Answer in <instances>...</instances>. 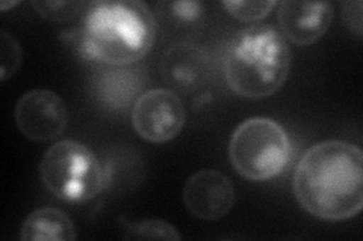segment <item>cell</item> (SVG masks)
<instances>
[{
	"mask_svg": "<svg viewBox=\"0 0 363 241\" xmlns=\"http://www.w3.org/2000/svg\"><path fill=\"white\" fill-rule=\"evenodd\" d=\"M162 5L168 8V13L179 23H196L203 16V5L200 2H172Z\"/></svg>",
	"mask_w": 363,
	"mask_h": 241,
	"instance_id": "2e32d148",
	"label": "cell"
},
{
	"mask_svg": "<svg viewBox=\"0 0 363 241\" xmlns=\"http://www.w3.org/2000/svg\"><path fill=\"white\" fill-rule=\"evenodd\" d=\"M23 241H73L77 238L74 225L64 211L44 206L32 211L21 225Z\"/></svg>",
	"mask_w": 363,
	"mask_h": 241,
	"instance_id": "8fae6325",
	"label": "cell"
},
{
	"mask_svg": "<svg viewBox=\"0 0 363 241\" xmlns=\"http://www.w3.org/2000/svg\"><path fill=\"white\" fill-rule=\"evenodd\" d=\"M40 178L53 196L70 204H85L104 190L105 174L93 149L64 139L53 143L40 162Z\"/></svg>",
	"mask_w": 363,
	"mask_h": 241,
	"instance_id": "277c9868",
	"label": "cell"
},
{
	"mask_svg": "<svg viewBox=\"0 0 363 241\" xmlns=\"http://www.w3.org/2000/svg\"><path fill=\"white\" fill-rule=\"evenodd\" d=\"M225 78L235 94L262 100L285 85L291 50L281 33L265 25L238 30L225 52Z\"/></svg>",
	"mask_w": 363,
	"mask_h": 241,
	"instance_id": "3957f363",
	"label": "cell"
},
{
	"mask_svg": "<svg viewBox=\"0 0 363 241\" xmlns=\"http://www.w3.org/2000/svg\"><path fill=\"white\" fill-rule=\"evenodd\" d=\"M20 133L32 142H49L61 136L68 124L64 100L49 89H32L23 95L14 110Z\"/></svg>",
	"mask_w": 363,
	"mask_h": 241,
	"instance_id": "52a82bcc",
	"label": "cell"
},
{
	"mask_svg": "<svg viewBox=\"0 0 363 241\" xmlns=\"http://www.w3.org/2000/svg\"><path fill=\"white\" fill-rule=\"evenodd\" d=\"M223 8L236 20L244 23H252L262 20L269 16V13L274 9L279 4L274 0H260V2H233V0H224L221 4Z\"/></svg>",
	"mask_w": 363,
	"mask_h": 241,
	"instance_id": "5bb4252c",
	"label": "cell"
},
{
	"mask_svg": "<svg viewBox=\"0 0 363 241\" xmlns=\"http://www.w3.org/2000/svg\"><path fill=\"white\" fill-rule=\"evenodd\" d=\"M161 73L173 93H194L209 78V54L199 44L177 42L164 53Z\"/></svg>",
	"mask_w": 363,
	"mask_h": 241,
	"instance_id": "30bf717a",
	"label": "cell"
},
{
	"mask_svg": "<svg viewBox=\"0 0 363 241\" xmlns=\"http://www.w3.org/2000/svg\"><path fill=\"white\" fill-rule=\"evenodd\" d=\"M294 193L301 208L320 221L342 222L363 208V153L344 141H324L295 167Z\"/></svg>",
	"mask_w": 363,
	"mask_h": 241,
	"instance_id": "6da1fadb",
	"label": "cell"
},
{
	"mask_svg": "<svg viewBox=\"0 0 363 241\" xmlns=\"http://www.w3.org/2000/svg\"><path fill=\"white\" fill-rule=\"evenodd\" d=\"M32 8L37 13L50 21H70L79 14L85 13L86 9L85 2H64V0H58V2H32Z\"/></svg>",
	"mask_w": 363,
	"mask_h": 241,
	"instance_id": "9a60e30c",
	"label": "cell"
},
{
	"mask_svg": "<svg viewBox=\"0 0 363 241\" xmlns=\"http://www.w3.org/2000/svg\"><path fill=\"white\" fill-rule=\"evenodd\" d=\"M333 16L332 2L285 0L279 4L277 23L283 38L297 45H312L325 35Z\"/></svg>",
	"mask_w": 363,
	"mask_h": 241,
	"instance_id": "9c48e42d",
	"label": "cell"
},
{
	"mask_svg": "<svg viewBox=\"0 0 363 241\" xmlns=\"http://www.w3.org/2000/svg\"><path fill=\"white\" fill-rule=\"evenodd\" d=\"M291 158V141L279 122L255 117L240 124L229 142V160L241 177L268 181L285 170Z\"/></svg>",
	"mask_w": 363,
	"mask_h": 241,
	"instance_id": "5b68a950",
	"label": "cell"
},
{
	"mask_svg": "<svg viewBox=\"0 0 363 241\" xmlns=\"http://www.w3.org/2000/svg\"><path fill=\"white\" fill-rule=\"evenodd\" d=\"M182 198L189 214L200 221L213 222L232 211L236 190L232 180L223 172L203 169L188 178Z\"/></svg>",
	"mask_w": 363,
	"mask_h": 241,
	"instance_id": "ba28073f",
	"label": "cell"
},
{
	"mask_svg": "<svg viewBox=\"0 0 363 241\" xmlns=\"http://www.w3.org/2000/svg\"><path fill=\"white\" fill-rule=\"evenodd\" d=\"M21 62V45L11 33L2 30L0 32V80L6 82L8 78L16 76Z\"/></svg>",
	"mask_w": 363,
	"mask_h": 241,
	"instance_id": "4fadbf2b",
	"label": "cell"
},
{
	"mask_svg": "<svg viewBox=\"0 0 363 241\" xmlns=\"http://www.w3.org/2000/svg\"><path fill=\"white\" fill-rule=\"evenodd\" d=\"M126 240H168L179 241L182 237L176 226L165 221L145 219L140 222H124Z\"/></svg>",
	"mask_w": 363,
	"mask_h": 241,
	"instance_id": "7c38bea8",
	"label": "cell"
},
{
	"mask_svg": "<svg viewBox=\"0 0 363 241\" xmlns=\"http://www.w3.org/2000/svg\"><path fill=\"white\" fill-rule=\"evenodd\" d=\"M185 122L184 102L169 89H150L133 102V130L141 139L150 143L173 141L184 130Z\"/></svg>",
	"mask_w": 363,
	"mask_h": 241,
	"instance_id": "8992f818",
	"label": "cell"
},
{
	"mask_svg": "<svg viewBox=\"0 0 363 241\" xmlns=\"http://www.w3.org/2000/svg\"><path fill=\"white\" fill-rule=\"evenodd\" d=\"M17 5H20V2H2V4H0V9L6 11L8 8H14Z\"/></svg>",
	"mask_w": 363,
	"mask_h": 241,
	"instance_id": "ac0fdd59",
	"label": "cell"
},
{
	"mask_svg": "<svg viewBox=\"0 0 363 241\" xmlns=\"http://www.w3.org/2000/svg\"><path fill=\"white\" fill-rule=\"evenodd\" d=\"M156 40L152 9L138 0L93 2L82 16L76 47L85 59L129 66L150 53Z\"/></svg>",
	"mask_w": 363,
	"mask_h": 241,
	"instance_id": "7a4b0ae2",
	"label": "cell"
},
{
	"mask_svg": "<svg viewBox=\"0 0 363 241\" xmlns=\"http://www.w3.org/2000/svg\"><path fill=\"white\" fill-rule=\"evenodd\" d=\"M362 11L363 5L360 0H347V2H342V20L348 30L357 38H362L363 35Z\"/></svg>",
	"mask_w": 363,
	"mask_h": 241,
	"instance_id": "e0dca14e",
	"label": "cell"
}]
</instances>
